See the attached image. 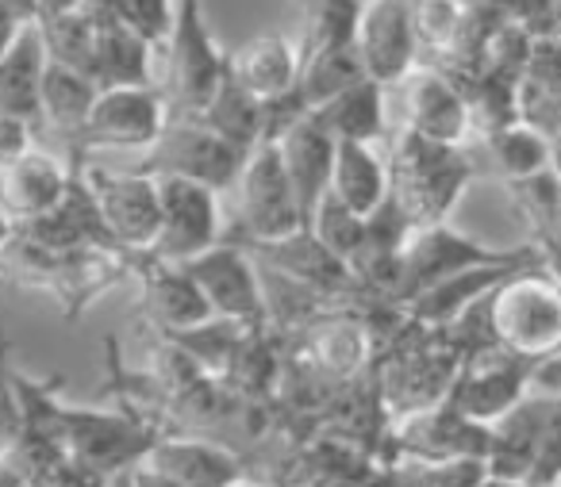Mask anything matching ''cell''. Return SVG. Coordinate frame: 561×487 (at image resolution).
I'll list each match as a JSON object with an SVG mask.
<instances>
[{
  "label": "cell",
  "mask_w": 561,
  "mask_h": 487,
  "mask_svg": "<svg viewBox=\"0 0 561 487\" xmlns=\"http://www.w3.org/2000/svg\"><path fill=\"white\" fill-rule=\"evenodd\" d=\"M385 158H389V196L415 231L446 223L473 177H481L477 147H438L400 127L385 142Z\"/></svg>",
  "instance_id": "6da1fadb"
},
{
  "label": "cell",
  "mask_w": 561,
  "mask_h": 487,
  "mask_svg": "<svg viewBox=\"0 0 561 487\" xmlns=\"http://www.w3.org/2000/svg\"><path fill=\"white\" fill-rule=\"evenodd\" d=\"M481 308L484 331L500 349L535 364L561 353V288L546 265L507 277Z\"/></svg>",
  "instance_id": "7a4b0ae2"
},
{
  "label": "cell",
  "mask_w": 561,
  "mask_h": 487,
  "mask_svg": "<svg viewBox=\"0 0 561 487\" xmlns=\"http://www.w3.org/2000/svg\"><path fill=\"white\" fill-rule=\"evenodd\" d=\"M55 430L62 449L101 479H116L127 468L150 453L162 433L147 422V418L131 415V410H93V407H73L58 395L55 403Z\"/></svg>",
  "instance_id": "3957f363"
},
{
  "label": "cell",
  "mask_w": 561,
  "mask_h": 487,
  "mask_svg": "<svg viewBox=\"0 0 561 487\" xmlns=\"http://www.w3.org/2000/svg\"><path fill=\"white\" fill-rule=\"evenodd\" d=\"M162 96L170 116H201L227 81V55L216 47L204 20V0H178L173 32L165 39Z\"/></svg>",
  "instance_id": "277c9868"
},
{
  "label": "cell",
  "mask_w": 561,
  "mask_h": 487,
  "mask_svg": "<svg viewBox=\"0 0 561 487\" xmlns=\"http://www.w3.org/2000/svg\"><path fill=\"white\" fill-rule=\"evenodd\" d=\"M297 231H305V219H300V204L285 162H280V150L262 142L250 150L239 173L234 227L224 231V239L239 242V246H262V242H280Z\"/></svg>",
  "instance_id": "5b68a950"
},
{
  "label": "cell",
  "mask_w": 561,
  "mask_h": 487,
  "mask_svg": "<svg viewBox=\"0 0 561 487\" xmlns=\"http://www.w3.org/2000/svg\"><path fill=\"white\" fill-rule=\"evenodd\" d=\"M247 150L219 139L211 127H204L196 116H170L154 147L142 154L139 173L147 177H181L204 185L211 193L227 196L239 185V173L247 165Z\"/></svg>",
  "instance_id": "8992f818"
},
{
  "label": "cell",
  "mask_w": 561,
  "mask_h": 487,
  "mask_svg": "<svg viewBox=\"0 0 561 487\" xmlns=\"http://www.w3.org/2000/svg\"><path fill=\"white\" fill-rule=\"evenodd\" d=\"M489 265H546L535 246H484V242L458 234L450 223L423 227L404 246V292L408 303L427 288L458 277L469 269H489ZM404 303V308H408Z\"/></svg>",
  "instance_id": "52a82bcc"
},
{
  "label": "cell",
  "mask_w": 561,
  "mask_h": 487,
  "mask_svg": "<svg viewBox=\"0 0 561 487\" xmlns=\"http://www.w3.org/2000/svg\"><path fill=\"white\" fill-rule=\"evenodd\" d=\"M181 269L188 273V280L196 285V292L204 295V303H208L216 318L239 323L247 331H265L270 326L262 269H257V262L239 242L224 239L219 246H211L208 254L185 262Z\"/></svg>",
  "instance_id": "ba28073f"
},
{
  "label": "cell",
  "mask_w": 561,
  "mask_h": 487,
  "mask_svg": "<svg viewBox=\"0 0 561 487\" xmlns=\"http://www.w3.org/2000/svg\"><path fill=\"white\" fill-rule=\"evenodd\" d=\"M530 372H535V361H523V357L500 349L496 341H489V346L466 353L446 399L469 422L496 426L507 410H515L530 395Z\"/></svg>",
  "instance_id": "9c48e42d"
},
{
  "label": "cell",
  "mask_w": 561,
  "mask_h": 487,
  "mask_svg": "<svg viewBox=\"0 0 561 487\" xmlns=\"http://www.w3.org/2000/svg\"><path fill=\"white\" fill-rule=\"evenodd\" d=\"M170 108L162 89H104L89 112L78 139L66 147V162H89L101 147H135L150 150L162 135Z\"/></svg>",
  "instance_id": "30bf717a"
},
{
  "label": "cell",
  "mask_w": 561,
  "mask_h": 487,
  "mask_svg": "<svg viewBox=\"0 0 561 487\" xmlns=\"http://www.w3.org/2000/svg\"><path fill=\"white\" fill-rule=\"evenodd\" d=\"M93 204L101 211V223L108 239L116 242L124 254H147L158 239V223H162V204H158V181L147 173H112L101 165L85 162L81 165Z\"/></svg>",
  "instance_id": "8fae6325"
},
{
  "label": "cell",
  "mask_w": 561,
  "mask_h": 487,
  "mask_svg": "<svg viewBox=\"0 0 561 487\" xmlns=\"http://www.w3.org/2000/svg\"><path fill=\"white\" fill-rule=\"evenodd\" d=\"M158 204H162V223H158V239L150 246L154 257L185 265L224 242L219 193L181 177H162L158 181Z\"/></svg>",
  "instance_id": "7c38bea8"
},
{
  "label": "cell",
  "mask_w": 561,
  "mask_h": 487,
  "mask_svg": "<svg viewBox=\"0 0 561 487\" xmlns=\"http://www.w3.org/2000/svg\"><path fill=\"white\" fill-rule=\"evenodd\" d=\"M293 353L328 384H354L362 372L374 369V334L362 311L328 308L297 326Z\"/></svg>",
  "instance_id": "4fadbf2b"
},
{
  "label": "cell",
  "mask_w": 561,
  "mask_h": 487,
  "mask_svg": "<svg viewBox=\"0 0 561 487\" xmlns=\"http://www.w3.org/2000/svg\"><path fill=\"white\" fill-rule=\"evenodd\" d=\"M400 131H412L438 147H473V124L461 89L435 66H415L397 89Z\"/></svg>",
  "instance_id": "5bb4252c"
},
{
  "label": "cell",
  "mask_w": 561,
  "mask_h": 487,
  "mask_svg": "<svg viewBox=\"0 0 561 487\" xmlns=\"http://www.w3.org/2000/svg\"><path fill=\"white\" fill-rule=\"evenodd\" d=\"M392 445L404 449L415 461H423L427 468H446V464L466 461L484 464L492 445V430L481 422H469L450 399H438L427 410L392 418Z\"/></svg>",
  "instance_id": "9a60e30c"
},
{
  "label": "cell",
  "mask_w": 561,
  "mask_h": 487,
  "mask_svg": "<svg viewBox=\"0 0 561 487\" xmlns=\"http://www.w3.org/2000/svg\"><path fill=\"white\" fill-rule=\"evenodd\" d=\"M358 55L366 78L377 81L385 93L400 85L420 66V47L412 32V4L408 0H369L358 16Z\"/></svg>",
  "instance_id": "2e32d148"
},
{
  "label": "cell",
  "mask_w": 561,
  "mask_h": 487,
  "mask_svg": "<svg viewBox=\"0 0 561 487\" xmlns=\"http://www.w3.org/2000/svg\"><path fill=\"white\" fill-rule=\"evenodd\" d=\"M127 277L139 280L142 292V311H147L150 326L158 334H181L204 326L211 315V308L204 303V295L196 292V285L188 280V273L173 262H162L147 250V254H131L127 262Z\"/></svg>",
  "instance_id": "e0dca14e"
},
{
  "label": "cell",
  "mask_w": 561,
  "mask_h": 487,
  "mask_svg": "<svg viewBox=\"0 0 561 487\" xmlns=\"http://www.w3.org/2000/svg\"><path fill=\"white\" fill-rule=\"evenodd\" d=\"M142 461L162 472V476L178 479L181 487H247L242 484L247 479V464L231 449L216 445V441L162 433Z\"/></svg>",
  "instance_id": "ac0fdd59"
},
{
  "label": "cell",
  "mask_w": 561,
  "mask_h": 487,
  "mask_svg": "<svg viewBox=\"0 0 561 487\" xmlns=\"http://www.w3.org/2000/svg\"><path fill=\"white\" fill-rule=\"evenodd\" d=\"M66 188H70V165L39 142L9 170H0V208L16 223H32L62 204Z\"/></svg>",
  "instance_id": "d6986e66"
},
{
  "label": "cell",
  "mask_w": 561,
  "mask_h": 487,
  "mask_svg": "<svg viewBox=\"0 0 561 487\" xmlns=\"http://www.w3.org/2000/svg\"><path fill=\"white\" fill-rule=\"evenodd\" d=\"M285 173L293 181V193L300 204V219H305V231L312 227V216L320 208V200L331 188V165H335V139L316 124V116L300 119L285 139L277 142Z\"/></svg>",
  "instance_id": "ffe728a7"
},
{
  "label": "cell",
  "mask_w": 561,
  "mask_h": 487,
  "mask_svg": "<svg viewBox=\"0 0 561 487\" xmlns=\"http://www.w3.org/2000/svg\"><path fill=\"white\" fill-rule=\"evenodd\" d=\"M553 395H538L530 392L527 399L515 410H507L492 430V445L489 456H484V476L492 479H507V484H527L530 461H535V445L538 433H542V422L550 415Z\"/></svg>",
  "instance_id": "44dd1931"
},
{
  "label": "cell",
  "mask_w": 561,
  "mask_h": 487,
  "mask_svg": "<svg viewBox=\"0 0 561 487\" xmlns=\"http://www.w3.org/2000/svg\"><path fill=\"white\" fill-rule=\"evenodd\" d=\"M231 78L247 89L254 101H273L297 89L300 81V50L280 35H257L227 55Z\"/></svg>",
  "instance_id": "7402d4cb"
},
{
  "label": "cell",
  "mask_w": 561,
  "mask_h": 487,
  "mask_svg": "<svg viewBox=\"0 0 561 487\" xmlns=\"http://www.w3.org/2000/svg\"><path fill=\"white\" fill-rule=\"evenodd\" d=\"M316 124L331 135L335 142H358V147H385L392 135L389 127V93L377 81L346 89L320 112H312Z\"/></svg>",
  "instance_id": "603a6c76"
},
{
  "label": "cell",
  "mask_w": 561,
  "mask_h": 487,
  "mask_svg": "<svg viewBox=\"0 0 561 487\" xmlns=\"http://www.w3.org/2000/svg\"><path fill=\"white\" fill-rule=\"evenodd\" d=\"M331 196L354 216L369 219L389 200V158L385 147H358V142H335V165H331Z\"/></svg>",
  "instance_id": "cb8c5ba5"
},
{
  "label": "cell",
  "mask_w": 561,
  "mask_h": 487,
  "mask_svg": "<svg viewBox=\"0 0 561 487\" xmlns=\"http://www.w3.org/2000/svg\"><path fill=\"white\" fill-rule=\"evenodd\" d=\"M523 269H535V265H489V269L458 273V277L420 292L404 311H408V318L420 326H450V323H458L469 308H477L492 288H500L507 277H515V273H523Z\"/></svg>",
  "instance_id": "d4e9b609"
},
{
  "label": "cell",
  "mask_w": 561,
  "mask_h": 487,
  "mask_svg": "<svg viewBox=\"0 0 561 487\" xmlns=\"http://www.w3.org/2000/svg\"><path fill=\"white\" fill-rule=\"evenodd\" d=\"M96 89H154V47L127 32L112 12H104L101 32H96V62H93Z\"/></svg>",
  "instance_id": "484cf974"
},
{
  "label": "cell",
  "mask_w": 561,
  "mask_h": 487,
  "mask_svg": "<svg viewBox=\"0 0 561 487\" xmlns=\"http://www.w3.org/2000/svg\"><path fill=\"white\" fill-rule=\"evenodd\" d=\"M96 96H101L96 81H89L85 73L70 70V66L55 62L47 55V70H43L39 85V127H50L70 147L81 135V127H85Z\"/></svg>",
  "instance_id": "4316f807"
},
{
  "label": "cell",
  "mask_w": 561,
  "mask_h": 487,
  "mask_svg": "<svg viewBox=\"0 0 561 487\" xmlns=\"http://www.w3.org/2000/svg\"><path fill=\"white\" fill-rule=\"evenodd\" d=\"M47 70V43L39 24H27L20 32L16 47L0 62V112L4 116L27 119L39 127V85Z\"/></svg>",
  "instance_id": "83f0119b"
},
{
  "label": "cell",
  "mask_w": 561,
  "mask_h": 487,
  "mask_svg": "<svg viewBox=\"0 0 561 487\" xmlns=\"http://www.w3.org/2000/svg\"><path fill=\"white\" fill-rule=\"evenodd\" d=\"M477 158H481V173L489 170L504 185H515V181H530L550 170V139L527 124H512L504 131L481 139Z\"/></svg>",
  "instance_id": "f1b7e54d"
},
{
  "label": "cell",
  "mask_w": 561,
  "mask_h": 487,
  "mask_svg": "<svg viewBox=\"0 0 561 487\" xmlns=\"http://www.w3.org/2000/svg\"><path fill=\"white\" fill-rule=\"evenodd\" d=\"M196 119H201L204 127H211L224 142L247 150V154L254 147H262V101H254V96L231 78V70H227V81L219 85V93L211 96V104Z\"/></svg>",
  "instance_id": "f546056e"
},
{
  "label": "cell",
  "mask_w": 561,
  "mask_h": 487,
  "mask_svg": "<svg viewBox=\"0 0 561 487\" xmlns=\"http://www.w3.org/2000/svg\"><path fill=\"white\" fill-rule=\"evenodd\" d=\"M366 81V66H362L358 43H343V47H331L323 55L300 62V96L312 112H320L323 104H331L335 96H343L346 89L362 85Z\"/></svg>",
  "instance_id": "4dcf8cb0"
},
{
  "label": "cell",
  "mask_w": 561,
  "mask_h": 487,
  "mask_svg": "<svg viewBox=\"0 0 561 487\" xmlns=\"http://www.w3.org/2000/svg\"><path fill=\"white\" fill-rule=\"evenodd\" d=\"M358 0H300V62L323 55L331 47L354 43L358 35Z\"/></svg>",
  "instance_id": "1f68e13d"
},
{
  "label": "cell",
  "mask_w": 561,
  "mask_h": 487,
  "mask_svg": "<svg viewBox=\"0 0 561 487\" xmlns=\"http://www.w3.org/2000/svg\"><path fill=\"white\" fill-rule=\"evenodd\" d=\"M408 4H412L415 47H420V55H431V62L423 66L443 62L458 43L461 24H466V4L461 0H408Z\"/></svg>",
  "instance_id": "d6a6232c"
},
{
  "label": "cell",
  "mask_w": 561,
  "mask_h": 487,
  "mask_svg": "<svg viewBox=\"0 0 561 487\" xmlns=\"http://www.w3.org/2000/svg\"><path fill=\"white\" fill-rule=\"evenodd\" d=\"M308 231L316 234V239L323 242V246L331 250L335 257H343L346 265L358 257V250H362V242H366V219L362 216H354L351 208H343V204L335 200V196H323L320 200V208H316V216H312V227Z\"/></svg>",
  "instance_id": "836d02e7"
},
{
  "label": "cell",
  "mask_w": 561,
  "mask_h": 487,
  "mask_svg": "<svg viewBox=\"0 0 561 487\" xmlns=\"http://www.w3.org/2000/svg\"><path fill=\"white\" fill-rule=\"evenodd\" d=\"M108 12L127 27V32L139 35L147 47H165L173 32V12H178V0H108Z\"/></svg>",
  "instance_id": "e575fe53"
},
{
  "label": "cell",
  "mask_w": 561,
  "mask_h": 487,
  "mask_svg": "<svg viewBox=\"0 0 561 487\" xmlns=\"http://www.w3.org/2000/svg\"><path fill=\"white\" fill-rule=\"evenodd\" d=\"M561 484V395H553L550 415L542 422V433H538L535 445V461H530L527 484L523 487H553Z\"/></svg>",
  "instance_id": "d590c367"
},
{
  "label": "cell",
  "mask_w": 561,
  "mask_h": 487,
  "mask_svg": "<svg viewBox=\"0 0 561 487\" xmlns=\"http://www.w3.org/2000/svg\"><path fill=\"white\" fill-rule=\"evenodd\" d=\"M523 85H530V89H538V93L558 96L561 101V39L535 43L527 73H523Z\"/></svg>",
  "instance_id": "8d00e7d4"
},
{
  "label": "cell",
  "mask_w": 561,
  "mask_h": 487,
  "mask_svg": "<svg viewBox=\"0 0 561 487\" xmlns=\"http://www.w3.org/2000/svg\"><path fill=\"white\" fill-rule=\"evenodd\" d=\"M35 147H39V127L0 112V170H9L12 162H20Z\"/></svg>",
  "instance_id": "74e56055"
},
{
  "label": "cell",
  "mask_w": 561,
  "mask_h": 487,
  "mask_svg": "<svg viewBox=\"0 0 561 487\" xmlns=\"http://www.w3.org/2000/svg\"><path fill=\"white\" fill-rule=\"evenodd\" d=\"M124 484H127V487H181L178 479L162 476V472L150 468L147 461H139L135 468H127V472H124Z\"/></svg>",
  "instance_id": "f35d334b"
},
{
  "label": "cell",
  "mask_w": 561,
  "mask_h": 487,
  "mask_svg": "<svg viewBox=\"0 0 561 487\" xmlns=\"http://www.w3.org/2000/svg\"><path fill=\"white\" fill-rule=\"evenodd\" d=\"M24 20L16 16V12L0 0V62H4V55H9L12 47H16V39H20V32H24Z\"/></svg>",
  "instance_id": "ab89813d"
},
{
  "label": "cell",
  "mask_w": 561,
  "mask_h": 487,
  "mask_svg": "<svg viewBox=\"0 0 561 487\" xmlns=\"http://www.w3.org/2000/svg\"><path fill=\"white\" fill-rule=\"evenodd\" d=\"M12 12H16L24 24H39L43 20V9H47V0H4Z\"/></svg>",
  "instance_id": "60d3db41"
},
{
  "label": "cell",
  "mask_w": 561,
  "mask_h": 487,
  "mask_svg": "<svg viewBox=\"0 0 561 487\" xmlns=\"http://www.w3.org/2000/svg\"><path fill=\"white\" fill-rule=\"evenodd\" d=\"M16 234H20V223L9 216V211L0 208V254H4V250H9L12 242H16Z\"/></svg>",
  "instance_id": "b9f144b4"
},
{
  "label": "cell",
  "mask_w": 561,
  "mask_h": 487,
  "mask_svg": "<svg viewBox=\"0 0 561 487\" xmlns=\"http://www.w3.org/2000/svg\"><path fill=\"white\" fill-rule=\"evenodd\" d=\"M550 170H553V177L561 181V139L550 142Z\"/></svg>",
  "instance_id": "7bdbcfd3"
},
{
  "label": "cell",
  "mask_w": 561,
  "mask_h": 487,
  "mask_svg": "<svg viewBox=\"0 0 561 487\" xmlns=\"http://www.w3.org/2000/svg\"><path fill=\"white\" fill-rule=\"evenodd\" d=\"M477 487H519V484H507V479H492V476H484Z\"/></svg>",
  "instance_id": "ee69618b"
},
{
  "label": "cell",
  "mask_w": 561,
  "mask_h": 487,
  "mask_svg": "<svg viewBox=\"0 0 561 487\" xmlns=\"http://www.w3.org/2000/svg\"><path fill=\"white\" fill-rule=\"evenodd\" d=\"M461 4H466V9H473V4H481V0H461Z\"/></svg>",
  "instance_id": "f6af8a7d"
},
{
  "label": "cell",
  "mask_w": 561,
  "mask_h": 487,
  "mask_svg": "<svg viewBox=\"0 0 561 487\" xmlns=\"http://www.w3.org/2000/svg\"><path fill=\"white\" fill-rule=\"evenodd\" d=\"M358 4H362V9H366V4H369V0H358Z\"/></svg>",
  "instance_id": "bcb514c9"
},
{
  "label": "cell",
  "mask_w": 561,
  "mask_h": 487,
  "mask_svg": "<svg viewBox=\"0 0 561 487\" xmlns=\"http://www.w3.org/2000/svg\"><path fill=\"white\" fill-rule=\"evenodd\" d=\"M558 39H561V24H558Z\"/></svg>",
  "instance_id": "7dc6e473"
}]
</instances>
